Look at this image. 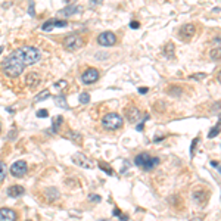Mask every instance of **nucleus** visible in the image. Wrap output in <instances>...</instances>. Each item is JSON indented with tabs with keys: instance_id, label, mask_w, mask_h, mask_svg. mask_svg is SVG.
<instances>
[{
	"instance_id": "43",
	"label": "nucleus",
	"mask_w": 221,
	"mask_h": 221,
	"mask_svg": "<svg viewBox=\"0 0 221 221\" xmlns=\"http://www.w3.org/2000/svg\"><path fill=\"white\" fill-rule=\"evenodd\" d=\"M28 221H31V220H28Z\"/></svg>"
},
{
	"instance_id": "27",
	"label": "nucleus",
	"mask_w": 221,
	"mask_h": 221,
	"mask_svg": "<svg viewBox=\"0 0 221 221\" xmlns=\"http://www.w3.org/2000/svg\"><path fill=\"white\" fill-rule=\"evenodd\" d=\"M218 131H220V122L217 124V127H214L212 130H211V133L208 134V137H209V139H212L214 136H217V134H218Z\"/></svg>"
},
{
	"instance_id": "19",
	"label": "nucleus",
	"mask_w": 221,
	"mask_h": 221,
	"mask_svg": "<svg viewBox=\"0 0 221 221\" xmlns=\"http://www.w3.org/2000/svg\"><path fill=\"white\" fill-rule=\"evenodd\" d=\"M65 137H67V139H71L72 142L75 140V143H81V134L77 133V131H68Z\"/></svg>"
},
{
	"instance_id": "18",
	"label": "nucleus",
	"mask_w": 221,
	"mask_h": 221,
	"mask_svg": "<svg viewBox=\"0 0 221 221\" xmlns=\"http://www.w3.org/2000/svg\"><path fill=\"white\" fill-rule=\"evenodd\" d=\"M55 103H56V106H59V108H68V103H67V99H65V96H55Z\"/></svg>"
},
{
	"instance_id": "10",
	"label": "nucleus",
	"mask_w": 221,
	"mask_h": 221,
	"mask_svg": "<svg viewBox=\"0 0 221 221\" xmlns=\"http://www.w3.org/2000/svg\"><path fill=\"white\" fill-rule=\"evenodd\" d=\"M139 117H140V111L137 109L134 105H130V106L125 108V118H127L130 122H133V124L137 122Z\"/></svg>"
},
{
	"instance_id": "28",
	"label": "nucleus",
	"mask_w": 221,
	"mask_h": 221,
	"mask_svg": "<svg viewBox=\"0 0 221 221\" xmlns=\"http://www.w3.org/2000/svg\"><path fill=\"white\" fill-rule=\"evenodd\" d=\"M55 27H60V28H62V27H67V21H65V19H62V21H60V19H55Z\"/></svg>"
},
{
	"instance_id": "39",
	"label": "nucleus",
	"mask_w": 221,
	"mask_h": 221,
	"mask_svg": "<svg viewBox=\"0 0 221 221\" xmlns=\"http://www.w3.org/2000/svg\"><path fill=\"white\" fill-rule=\"evenodd\" d=\"M119 218H121L122 221H128V217H127V215H122V217H119Z\"/></svg>"
},
{
	"instance_id": "16",
	"label": "nucleus",
	"mask_w": 221,
	"mask_h": 221,
	"mask_svg": "<svg viewBox=\"0 0 221 221\" xmlns=\"http://www.w3.org/2000/svg\"><path fill=\"white\" fill-rule=\"evenodd\" d=\"M164 55H165V58H168V59H172V58H174V44H172V43L165 44V47H164Z\"/></svg>"
},
{
	"instance_id": "5",
	"label": "nucleus",
	"mask_w": 221,
	"mask_h": 221,
	"mask_svg": "<svg viewBox=\"0 0 221 221\" xmlns=\"http://www.w3.org/2000/svg\"><path fill=\"white\" fill-rule=\"evenodd\" d=\"M27 171H28V165L25 161H16L10 165V174L13 177H22L27 174Z\"/></svg>"
},
{
	"instance_id": "3",
	"label": "nucleus",
	"mask_w": 221,
	"mask_h": 221,
	"mask_svg": "<svg viewBox=\"0 0 221 221\" xmlns=\"http://www.w3.org/2000/svg\"><path fill=\"white\" fill-rule=\"evenodd\" d=\"M102 125L106 130H118L124 125V119L117 112H111L102 118Z\"/></svg>"
},
{
	"instance_id": "6",
	"label": "nucleus",
	"mask_w": 221,
	"mask_h": 221,
	"mask_svg": "<svg viewBox=\"0 0 221 221\" xmlns=\"http://www.w3.org/2000/svg\"><path fill=\"white\" fill-rule=\"evenodd\" d=\"M99 80V71L96 68H87L81 75V81L84 84H93Z\"/></svg>"
},
{
	"instance_id": "7",
	"label": "nucleus",
	"mask_w": 221,
	"mask_h": 221,
	"mask_svg": "<svg viewBox=\"0 0 221 221\" xmlns=\"http://www.w3.org/2000/svg\"><path fill=\"white\" fill-rule=\"evenodd\" d=\"M97 43L100 46H114L117 43V35L111 31H103L102 34L97 35Z\"/></svg>"
},
{
	"instance_id": "17",
	"label": "nucleus",
	"mask_w": 221,
	"mask_h": 221,
	"mask_svg": "<svg viewBox=\"0 0 221 221\" xmlns=\"http://www.w3.org/2000/svg\"><path fill=\"white\" fill-rule=\"evenodd\" d=\"M62 122H63V118H62V117H59V115L55 117V118H53V127H52V131H53V133H58L60 125H62Z\"/></svg>"
},
{
	"instance_id": "42",
	"label": "nucleus",
	"mask_w": 221,
	"mask_h": 221,
	"mask_svg": "<svg viewBox=\"0 0 221 221\" xmlns=\"http://www.w3.org/2000/svg\"><path fill=\"white\" fill-rule=\"evenodd\" d=\"M0 131H2V124H0Z\"/></svg>"
},
{
	"instance_id": "29",
	"label": "nucleus",
	"mask_w": 221,
	"mask_h": 221,
	"mask_svg": "<svg viewBox=\"0 0 221 221\" xmlns=\"http://www.w3.org/2000/svg\"><path fill=\"white\" fill-rule=\"evenodd\" d=\"M47 115H49V112H47L46 109H42V111L37 112V117H38V118H46Z\"/></svg>"
},
{
	"instance_id": "23",
	"label": "nucleus",
	"mask_w": 221,
	"mask_h": 221,
	"mask_svg": "<svg viewBox=\"0 0 221 221\" xmlns=\"http://www.w3.org/2000/svg\"><path fill=\"white\" fill-rule=\"evenodd\" d=\"M211 59H212V60H218V59H220V46L214 47L212 50H211Z\"/></svg>"
},
{
	"instance_id": "33",
	"label": "nucleus",
	"mask_w": 221,
	"mask_h": 221,
	"mask_svg": "<svg viewBox=\"0 0 221 221\" xmlns=\"http://www.w3.org/2000/svg\"><path fill=\"white\" fill-rule=\"evenodd\" d=\"M34 6H35V3H34V2H31V3H30V9H28L31 16H34V15H35V13H34Z\"/></svg>"
},
{
	"instance_id": "40",
	"label": "nucleus",
	"mask_w": 221,
	"mask_h": 221,
	"mask_svg": "<svg viewBox=\"0 0 221 221\" xmlns=\"http://www.w3.org/2000/svg\"><path fill=\"white\" fill-rule=\"evenodd\" d=\"M190 221H202L201 218H193V220H190Z\"/></svg>"
},
{
	"instance_id": "2",
	"label": "nucleus",
	"mask_w": 221,
	"mask_h": 221,
	"mask_svg": "<svg viewBox=\"0 0 221 221\" xmlns=\"http://www.w3.org/2000/svg\"><path fill=\"white\" fill-rule=\"evenodd\" d=\"M134 164H136L137 167H140L142 170L150 171L159 164V159L158 158H152L149 153H139L134 158Z\"/></svg>"
},
{
	"instance_id": "22",
	"label": "nucleus",
	"mask_w": 221,
	"mask_h": 221,
	"mask_svg": "<svg viewBox=\"0 0 221 221\" xmlns=\"http://www.w3.org/2000/svg\"><path fill=\"white\" fill-rule=\"evenodd\" d=\"M53 27H55V19H49L42 25V30L43 31H50Z\"/></svg>"
},
{
	"instance_id": "32",
	"label": "nucleus",
	"mask_w": 221,
	"mask_h": 221,
	"mask_svg": "<svg viewBox=\"0 0 221 221\" xmlns=\"http://www.w3.org/2000/svg\"><path fill=\"white\" fill-rule=\"evenodd\" d=\"M197 142H199V137L193 139V142H192V146H190V152H192V153L195 152V147H196V145H197Z\"/></svg>"
},
{
	"instance_id": "9",
	"label": "nucleus",
	"mask_w": 221,
	"mask_h": 221,
	"mask_svg": "<svg viewBox=\"0 0 221 221\" xmlns=\"http://www.w3.org/2000/svg\"><path fill=\"white\" fill-rule=\"evenodd\" d=\"M72 162L75 164V165H78V167H83V168H93V164H92V161L89 159V158H85V155H83V153H75L74 156H72Z\"/></svg>"
},
{
	"instance_id": "4",
	"label": "nucleus",
	"mask_w": 221,
	"mask_h": 221,
	"mask_svg": "<svg viewBox=\"0 0 221 221\" xmlns=\"http://www.w3.org/2000/svg\"><path fill=\"white\" fill-rule=\"evenodd\" d=\"M84 44H85V38L84 37H81V35H78V34H71L63 40L65 49H67V50H71V52L81 49Z\"/></svg>"
},
{
	"instance_id": "31",
	"label": "nucleus",
	"mask_w": 221,
	"mask_h": 221,
	"mask_svg": "<svg viewBox=\"0 0 221 221\" xmlns=\"http://www.w3.org/2000/svg\"><path fill=\"white\" fill-rule=\"evenodd\" d=\"M67 84H68V83H67L65 80H60V81H58L55 85H56L58 89H65V87H67Z\"/></svg>"
},
{
	"instance_id": "11",
	"label": "nucleus",
	"mask_w": 221,
	"mask_h": 221,
	"mask_svg": "<svg viewBox=\"0 0 221 221\" xmlns=\"http://www.w3.org/2000/svg\"><path fill=\"white\" fill-rule=\"evenodd\" d=\"M42 83V77L38 75V72H28L25 77V84H28V87H31V89H34L35 85H38Z\"/></svg>"
},
{
	"instance_id": "25",
	"label": "nucleus",
	"mask_w": 221,
	"mask_h": 221,
	"mask_svg": "<svg viewBox=\"0 0 221 221\" xmlns=\"http://www.w3.org/2000/svg\"><path fill=\"white\" fill-rule=\"evenodd\" d=\"M99 168H100L102 171H105V172H106L108 176H112V174H114V171H112V168H111V167H108V165H105V164H102V162L99 164Z\"/></svg>"
},
{
	"instance_id": "13",
	"label": "nucleus",
	"mask_w": 221,
	"mask_h": 221,
	"mask_svg": "<svg viewBox=\"0 0 221 221\" xmlns=\"http://www.w3.org/2000/svg\"><path fill=\"white\" fill-rule=\"evenodd\" d=\"M25 193V189L22 186H10L8 189V195L10 197H19V196H22Z\"/></svg>"
},
{
	"instance_id": "14",
	"label": "nucleus",
	"mask_w": 221,
	"mask_h": 221,
	"mask_svg": "<svg viewBox=\"0 0 221 221\" xmlns=\"http://www.w3.org/2000/svg\"><path fill=\"white\" fill-rule=\"evenodd\" d=\"M44 196H46V201H47V202H53V201H56V199L59 197V192H58V189H55V187L46 189V190H44Z\"/></svg>"
},
{
	"instance_id": "21",
	"label": "nucleus",
	"mask_w": 221,
	"mask_h": 221,
	"mask_svg": "<svg viewBox=\"0 0 221 221\" xmlns=\"http://www.w3.org/2000/svg\"><path fill=\"white\" fill-rule=\"evenodd\" d=\"M49 96H50V92H49V90H43V92H40V93L37 94V97L34 99V102H42V100H46Z\"/></svg>"
},
{
	"instance_id": "35",
	"label": "nucleus",
	"mask_w": 221,
	"mask_h": 221,
	"mask_svg": "<svg viewBox=\"0 0 221 221\" xmlns=\"http://www.w3.org/2000/svg\"><path fill=\"white\" fill-rule=\"evenodd\" d=\"M147 92H149L147 87H139V93L140 94H145V93H147Z\"/></svg>"
},
{
	"instance_id": "8",
	"label": "nucleus",
	"mask_w": 221,
	"mask_h": 221,
	"mask_svg": "<svg viewBox=\"0 0 221 221\" xmlns=\"http://www.w3.org/2000/svg\"><path fill=\"white\" fill-rule=\"evenodd\" d=\"M195 33H196L195 24H184V25L180 28L179 35L181 37V40L187 42V40H190V38H192V37L195 35Z\"/></svg>"
},
{
	"instance_id": "41",
	"label": "nucleus",
	"mask_w": 221,
	"mask_h": 221,
	"mask_svg": "<svg viewBox=\"0 0 221 221\" xmlns=\"http://www.w3.org/2000/svg\"><path fill=\"white\" fill-rule=\"evenodd\" d=\"M2 52H3V47H0V53H2Z\"/></svg>"
},
{
	"instance_id": "24",
	"label": "nucleus",
	"mask_w": 221,
	"mask_h": 221,
	"mask_svg": "<svg viewBox=\"0 0 221 221\" xmlns=\"http://www.w3.org/2000/svg\"><path fill=\"white\" fill-rule=\"evenodd\" d=\"M6 179V165L5 162H0V183Z\"/></svg>"
},
{
	"instance_id": "26",
	"label": "nucleus",
	"mask_w": 221,
	"mask_h": 221,
	"mask_svg": "<svg viewBox=\"0 0 221 221\" xmlns=\"http://www.w3.org/2000/svg\"><path fill=\"white\" fill-rule=\"evenodd\" d=\"M90 102V94L89 93H81L80 94V103H83V105H85V103Z\"/></svg>"
},
{
	"instance_id": "20",
	"label": "nucleus",
	"mask_w": 221,
	"mask_h": 221,
	"mask_svg": "<svg viewBox=\"0 0 221 221\" xmlns=\"http://www.w3.org/2000/svg\"><path fill=\"white\" fill-rule=\"evenodd\" d=\"M192 197L195 199L196 204H202V202L205 201V193H204V190H197V192H195V193L192 195Z\"/></svg>"
},
{
	"instance_id": "1",
	"label": "nucleus",
	"mask_w": 221,
	"mask_h": 221,
	"mask_svg": "<svg viewBox=\"0 0 221 221\" xmlns=\"http://www.w3.org/2000/svg\"><path fill=\"white\" fill-rule=\"evenodd\" d=\"M25 67L27 65H25V60H24V55H22V49L21 47L12 52L8 58L2 62V65H0V68L3 69V72L8 77H10V78L19 77Z\"/></svg>"
},
{
	"instance_id": "37",
	"label": "nucleus",
	"mask_w": 221,
	"mask_h": 221,
	"mask_svg": "<svg viewBox=\"0 0 221 221\" xmlns=\"http://www.w3.org/2000/svg\"><path fill=\"white\" fill-rule=\"evenodd\" d=\"M114 215H115V217H121V211H119L118 208H115V209H114Z\"/></svg>"
},
{
	"instance_id": "34",
	"label": "nucleus",
	"mask_w": 221,
	"mask_h": 221,
	"mask_svg": "<svg viewBox=\"0 0 221 221\" xmlns=\"http://www.w3.org/2000/svg\"><path fill=\"white\" fill-rule=\"evenodd\" d=\"M130 27H131L133 30H137V28L140 27V22H137V21H131V24H130Z\"/></svg>"
},
{
	"instance_id": "12",
	"label": "nucleus",
	"mask_w": 221,
	"mask_h": 221,
	"mask_svg": "<svg viewBox=\"0 0 221 221\" xmlns=\"http://www.w3.org/2000/svg\"><path fill=\"white\" fill-rule=\"evenodd\" d=\"M18 215L10 208H2L0 209V221H16Z\"/></svg>"
},
{
	"instance_id": "15",
	"label": "nucleus",
	"mask_w": 221,
	"mask_h": 221,
	"mask_svg": "<svg viewBox=\"0 0 221 221\" xmlns=\"http://www.w3.org/2000/svg\"><path fill=\"white\" fill-rule=\"evenodd\" d=\"M80 10V8L78 6H72V5H69V6H67V8H63L62 10H60V15L63 18H68V16H71V15H74L75 12H78Z\"/></svg>"
},
{
	"instance_id": "30",
	"label": "nucleus",
	"mask_w": 221,
	"mask_h": 221,
	"mask_svg": "<svg viewBox=\"0 0 221 221\" xmlns=\"http://www.w3.org/2000/svg\"><path fill=\"white\" fill-rule=\"evenodd\" d=\"M89 199H90L92 202H100V201H102V197L99 195H90L89 196Z\"/></svg>"
},
{
	"instance_id": "38",
	"label": "nucleus",
	"mask_w": 221,
	"mask_h": 221,
	"mask_svg": "<svg viewBox=\"0 0 221 221\" xmlns=\"http://www.w3.org/2000/svg\"><path fill=\"white\" fill-rule=\"evenodd\" d=\"M143 124H145V122H142V124H139V125H137V130H139V131H142V128H143Z\"/></svg>"
},
{
	"instance_id": "36",
	"label": "nucleus",
	"mask_w": 221,
	"mask_h": 221,
	"mask_svg": "<svg viewBox=\"0 0 221 221\" xmlns=\"http://www.w3.org/2000/svg\"><path fill=\"white\" fill-rule=\"evenodd\" d=\"M192 78H197V80H199V78H205V74H204V72H201V74H196V75H192Z\"/></svg>"
}]
</instances>
